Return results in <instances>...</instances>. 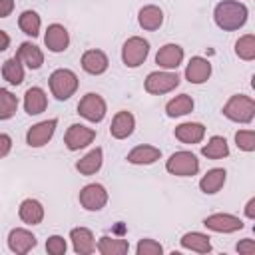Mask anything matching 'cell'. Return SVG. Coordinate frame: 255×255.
Returning <instances> with one entry per match:
<instances>
[{"label": "cell", "instance_id": "1f68e13d", "mask_svg": "<svg viewBox=\"0 0 255 255\" xmlns=\"http://www.w3.org/2000/svg\"><path fill=\"white\" fill-rule=\"evenodd\" d=\"M40 24H42V20H40V16H38L34 10H24V12L20 14V18H18L20 30H22L26 36H32V38H36V36L40 34Z\"/></svg>", "mask_w": 255, "mask_h": 255}, {"label": "cell", "instance_id": "5b68a950", "mask_svg": "<svg viewBox=\"0 0 255 255\" xmlns=\"http://www.w3.org/2000/svg\"><path fill=\"white\" fill-rule=\"evenodd\" d=\"M149 54V42L141 36H131L124 42V48H122V60L128 68H137L145 62Z\"/></svg>", "mask_w": 255, "mask_h": 255}, {"label": "cell", "instance_id": "74e56055", "mask_svg": "<svg viewBox=\"0 0 255 255\" xmlns=\"http://www.w3.org/2000/svg\"><path fill=\"white\" fill-rule=\"evenodd\" d=\"M237 251L243 255H255V241L253 239H243L237 243Z\"/></svg>", "mask_w": 255, "mask_h": 255}, {"label": "cell", "instance_id": "f546056e", "mask_svg": "<svg viewBox=\"0 0 255 255\" xmlns=\"http://www.w3.org/2000/svg\"><path fill=\"white\" fill-rule=\"evenodd\" d=\"M201 153L207 157V159H223L229 155V145H227V139L221 137V135H213L203 147H201Z\"/></svg>", "mask_w": 255, "mask_h": 255}, {"label": "cell", "instance_id": "b9f144b4", "mask_svg": "<svg viewBox=\"0 0 255 255\" xmlns=\"http://www.w3.org/2000/svg\"><path fill=\"white\" fill-rule=\"evenodd\" d=\"M8 46H10V36L4 30H0V52H4Z\"/></svg>", "mask_w": 255, "mask_h": 255}, {"label": "cell", "instance_id": "44dd1931", "mask_svg": "<svg viewBox=\"0 0 255 255\" xmlns=\"http://www.w3.org/2000/svg\"><path fill=\"white\" fill-rule=\"evenodd\" d=\"M175 137L181 141V143H199L205 135V126L199 124V122H185V124H179L175 128Z\"/></svg>", "mask_w": 255, "mask_h": 255}, {"label": "cell", "instance_id": "2e32d148", "mask_svg": "<svg viewBox=\"0 0 255 255\" xmlns=\"http://www.w3.org/2000/svg\"><path fill=\"white\" fill-rule=\"evenodd\" d=\"M183 62V48L179 44H165L155 54V64L165 70H175Z\"/></svg>", "mask_w": 255, "mask_h": 255}, {"label": "cell", "instance_id": "5bb4252c", "mask_svg": "<svg viewBox=\"0 0 255 255\" xmlns=\"http://www.w3.org/2000/svg\"><path fill=\"white\" fill-rule=\"evenodd\" d=\"M211 76V64L209 60L201 58V56H193L185 68V80L189 84H203L207 82Z\"/></svg>", "mask_w": 255, "mask_h": 255}, {"label": "cell", "instance_id": "7402d4cb", "mask_svg": "<svg viewBox=\"0 0 255 255\" xmlns=\"http://www.w3.org/2000/svg\"><path fill=\"white\" fill-rule=\"evenodd\" d=\"M159 157H161V149L153 147V145H147V143L135 145L128 153V161L133 163V165H149V163H155Z\"/></svg>", "mask_w": 255, "mask_h": 255}, {"label": "cell", "instance_id": "3957f363", "mask_svg": "<svg viewBox=\"0 0 255 255\" xmlns=\"http://www.w3.org/2000/svg\"><path fill=\"white\" fill-rule=\"evenodd\" d=\"M48 84H50L52 96H54L56 100L64 102V100H70V98L76 94L80 82H78V76H76L72 70H68V68H58V70H54V72L50 74Z\"/></svg>", "mask_w": 255, "mask_h": 255}, {"label": "cell", "instance_id": "277c9868", "mask_svg": "<svg viewBox=\"0 0 255 255\" xmlns=\"http://www.w3.org/2000/svg\"><path fill=\"white\" fill-rule=\"evenodd\" d=\"M165 169L171 175L189 177V175H195L199 171V159L195 157V153L181 149V151H175L169 155V159L165 161Z\"/></svg>", "mask_w": 255, "mask_h": 255}, {"label": "cell", "instance_id": "4fadbf2b", "mask_svg": "<svg viewBox=\"0 0 255 255\" xmlns=\"http://www.w3.org/2000/svg\"><path fill=\"white\" fill-rule=\"evenodd\" d=\"M44 44H46V48L50 52L60 54V52H64L68 48L70 34H68V30L62 24H50L48 30H46V34H44Z\"/></svg>", "mask_w": 255, "mask_h": 255}, {"label": "cell", "instance_id": "603a6c76", "mask_svg": "<svg viewBox=\"0 0 255 255\" xmlns=\"http://www.w3.org/2000/svg\"><path fill=\"white\" fill-rule=\"evenodd\" d=\"M18 215H20V219L26 223V225H38V223H42V219H44V207H42V203L38 201V199H24L22 203H20V209H18Z\"/></svg>", "mask_w": 255, "mask_h": 255}, {"label": "cell", "instance_id": "d6a6232c", "mask_svg": "<svg viewBox=\"0 0 255 255\" xmlns=\"http://www.w3.org/2000/svg\"><path fill=\"white\" fill-rule=\"evenodd\" d=\"M18 110V98L6 90L0 88V120H10Z\"/></svg>", "mask_w": 255, "mask_h": 255}, {"label": "cell", "instance_id": "ffe728a7", "mask_svg": "<svg viewBox=\"0 0 255 255\" xmlns=\"http://www.w3.org/2000/svg\"><path fill=\"white\" fill-rule=\"evenodd\" d=\"M46 106H48V96H46V92L42 88L32 86V88L26 90V94H24V110H26L28 116L42 114L46 110Z\"/></svg>", "mask_w": 255, "mask_h": 255}, {"label": "cell", "instance_id": "30bf717a", "mask_svg": "<svg viewBox=\"0 0 255 255\" xmlns=\"http://www.w3.org/2000/svg\"><path fill=\"white\" fill-rule=\"evenodd\" d=\"M56 126H58V120H54V118L34 124L28 129V133H26V143L30 147H42V145H46L52 139V135L56 131Z\"/></svg>", "mask_w": 255, "mask_h": 255}, {"label": "cell", "instance_id": "484cf974", "mask_svg": "<svg viewBox=\"0 0 255 255\" xmlns=\"http://www.w3.org/2000/svg\"><path fill=\"white\" fill-rule=\"evenodd\" d=\"M102 155H104V153H102V147H94V149L88 151L82 159L76 161V169H78L82 175H94V173L100 171V167H102V161H104Z\"/></svg>", "mask_w": 255, "mask_h": 255}, {"label": "cell", "instance_id": "ab89813d", "mask_svg": "<svg viewBox=\"0 0 255 255\" xmlns=\"http://www.w3.org/2000/svg\"><path fill=\"white\" fill-rule=\"evenodd\" d=\"M14 10V0H0V18L10 16Z\"/></svg>", "mask_w": 255, "mask_h": 255}, {"label": "cell", "instance_id": "836d02e7", "mask_svg": "<svg viewBox=\"0 0 255 255\" xmlns=\"http://www.w3.org/2000/svg\"><path fill=\"white\" fill-rule=\"evenodd\" d=\"M235 54L245 60V62H251L255 58V36L253 34H245L241 36L237 42H235Z\"/></svg>", "mask_w": 255, "mask_h": 255}, {"label": "cell", "instance_id": "9a60e30c", "mask_svg": "<svg viewBox=\"0 0 255 255\" xmlns=\"http://www.w3.org/2000/svg\"><path fill=\"white\" fill-rule=\"evenodd\" d=\"M133 128H135V118H133V114L122 110V112H118V114L114 116L112 126H110V133H112V137H116V139H126V137H129V135L133 133Z\"/></svg>", "mask_w": 255, "mask_h": 255}, {"label": "cell", "instance_id": "ac0fdd59", "mask_svg": "<svg viewBox=\"0 0 255 255\" xmlns=\"http://www.w3.org/2000/svg\"><path fill=\"white\" fill-rule=\"evenodd\" d=\"M110 62H108V56L102 52V50H86L82 54V68L84 72L92 74V76H100L108 70Z\"/></svg>", "mask_w": 255, "mask_h": 255}, {"label": "cell", "instance_id": "f35d334b", "mask_svg": "<svg viewBox=\"0 0 255 255\" xmlns=\"http://www.w3.org/2000/svg\"><path fill=\"white\" fill-rule=\"evenodd\" d=\"M12 149V137L8 133H0V159L6 157Z\"/></svg>", "mask_w": 255, "mask_h": 255}, {"label": "cell", "instance_id": "4dcf8cb0", "mask_svg": "<svg viewBox=\"0 0 255 255\" xmlns=\"http://www.w3.org/2000/svg\"><path fill=\"white\" fill-rule=\"evenodd\" d=\"M2 76L8 84L12 86H20L24 82V66L22 62L14 56V58H8L4 64H2Z\"/></svg>", "mask_w": 255, "mask_h": 255}, {"label": "cell", "instance_id": "60d3db41", "mask_svg": "<svg viewBox=\"0 0 255 255\" xmlns=\"http://www.w3.org/2000/svg\"><path fill=\"white\" fill-rule=\"evenodd\" d=\"M245 215H247L249 219H255V197H251V199L247 201V205H245Z\"/></svg>", "mask_w": 255, "mask_h": 255}, {"label": "cell", "instance_id": "ba28073f", "mask_svg": "<svg viewBox=\"0 0 255 255\" xmlns=\"http://www.w3.org/2000/svg\"><path fill=\"white\" fill-rule=\"evenodd\" d=\"M80 205L88 211H100L108 203V191L102 183H88L80 189Z\"/></svg>", "mask_w": 255, "mask_h": 255}, {"label": "cell", "instance_id": "6da1fadb", "mask_svg": "<svg viewBox=\"0 0 255 255\" xmlns=\"http://www.w3.org/2000/svg\"><path fill=\"white\" fill-rule=\"evenodd\" d=\"M247 16H249L247 6L237 0H221L213 10L215 24L225 32H233V30H239L241 26H245Z\"/></svg>", "mask_w": 255, "mask_h": 255}, {"label": "cell", "instance_id": "d4e9b609", "mask_svg": "<svg viewBox=\"0 0 255 255\" xmlns=\"http://www.w3.org/2000/svg\"><path fill=\"white\" fill-rule=\"evenodd\" d=\"M137 22H139V26H141L143 30H157V28H161V24H163V12H161V8L155 6V4H147V6H143V8L139 10Z\"/></svg>", "mask_w": 255, "mask_h": 255}, {"label": "cell", "instance_id": "f1b7e54d", "mask_svg": "<svg viewBox=\"0 0 255 255\" xmlns=\"http://www.w3.org/2000/svg\"><path fill=\"white\" fill-rule=\"evenodd\" d=\"M189 112H193V100L189 94H179L173 100H169L165 104V114L169 118H179V116H187Z\"/></svg>", "mask_w": 255, "mask_h": 255}, {"label": "cell", "instance_id": "8992f818", "mask_svg": "<svg viewBox=\"0 0 255 255\" xmlns=\"http://www.w3.org/2000/svg\"><path fill=\"white\" fill-rule=\"evenodd\" d=\"M177 86H179V76L175 72H149L143 82L145 92L153 94V96L167 94V92L175 90Z\"/></svg>", "mask_w": 255, "mask_h": 255}, {"label": "cell", "instance_id": "9c48e42d", "mask_svg": "<svg viewBox=\"0 0 255 255\" xmlns=\"http://www.w3.org/2000/svg\"><path fill=\"white\" fill-rule=\"evenodd\" d=\"M94 139H96V129L86 128L82 124H72L64 135V143L70 151H78V149L90 145Z\"/></svg>", "mask_w": 255, "mask_h": 255}, {"label": "cell", "instance_id": "e575fe53", "mask_svg": "<svg viewBox=\"0 0 255 255\" xmlns=\"http://www.w3.org/2000/svg\"><path fill=\"white\" fill-rule=\"evenodd\" d=\"M235 143L243 151H253L255 149V131L253 129H239L235 133Z\"/></svg>", "mask_w": 255, "mask_h": 255}, {"label": "cell", "instance_id": "d6986e66", "mask_svg": "<svg viewBox=\"0 0 255 255\" xmlns=\"http://www.w3.org/2000/svg\"><path fill=\"white\" fill-rule=\"evenodd\" d=\"M16 58L22 62V66H26L30 70H38L44 64L42 50L36 44H32V42H22L20 48H18V52H16Z\"/></svg>", "mask_w": 255, "mask_h": 255}, {"label": "cell", "instance_id": "7c38bea8", "mask_svg": "<svg viewBox=\"0 0 255 255\" xmlns=\"http://www.w3.org/2000/svg\"><path fill=\"white\" fill-rule=\"evenodd\" d=\"M36 243H38V241H36L34 233L28 231V229H24V227H16V229H12L10 235H8V247H10V251L16 253V255L28 253L30 249L36 247Z\"/></svg>", "mask_w": 255, "mask_h": 255}, {"label": "cell", "instance_id": "cb8c5ba5", "mask_svg": "<svg viewBox=\"0 0 255 255\" xmlns=\"http://www.w3.org/2000/svg\"><path fill=\"white\" fill-rule=\"evenodd\" d=\"M225 177H227V171H225L223 167H213V169H209V171L199 179V189H201L203 193H207V195H213V193H217V191L223 187Z\"/></svg>", "mask_w": 255, "mask_h": 255}, {"label": "cell", "instance_id": "83f0119b", "mask_svg": "<svg viewBox=\"0 0 255 255\" xmlns=\"http://www.w3.org/2000/svg\"><path fill=\"white\" fill-rule=\"evenodd\" d=\"M98 251L102 255H126L129 251V243L126 239L104 235V237L98 239Z\"/></svg>", "mask_w": 255, "mask_h": 255}, {"label": "cell", "instance_id": "d590c367", "mask_svg": "<svg viewBox=\"0 0 255 255\" xmlns=\"http://www.w3.org/2000/svg\"><path fill=\"white\" fill-rule=\"evenodd\" d=\"M137 255H161L163 247L155 241V239H139L137 247H135Z\"/></svg>", "mask_w": 255, "mask_h": 255}, {"label": "cell", "instance_id": "52a82bcc", "mask_svg": "<svg viewBox=\"0 0 255 255\" xmlns=\"http://www.w3.org/2000/svg\"><path fill=\"white\" fill-rule=\"evenodd\" d=\"M106 112H108V108H106L104 98H102L100 94H94V92L86 94V96L80 100V104H78V114H80L84 120L94 122V124L102 122V120L106 118Z\"/></svg>", "mask_w": 255, "mask_h": 255}, {"label": "cell", "instance_id": "8fae6325", "mask_svg": "<svg viewBox=\"0 0 255 255\" xmlns=\"http://www.w3.org/2000/svg\"><path fill=\"white\" fill-rule=\"evenodd\" d=\"M203 225L215 233H235L243 229V221L231 213H213L203 219Z\"/></svg>", "mask_w": 255, "mask_h": 255}, {"label": "cell", "instance_id": "4316f807", "mask_svg": "<svg viewBox=\"0 0 255 255\" xmlns=\"http://www.w3.org/2000/svg\"><path fill=\"white\" fill-rule=\"evenodd\" d=\"M181 247L183 249H189V251H195V253H209L211 251V241L205 233H199V231H189L185 233L181 239H179Z\"/></svg>", "mask_w": 255, "mask_h": 255}, {"label": "cell", "instance_id": "e0dca14e", "mask_svg": "<svg viewBox=\"0 0 255 255\" xmlns=\"http://www.w3.org/2000/svg\"><path fill=\"white\" fill-rule=\"evenodd\" d=\"M70 239L74 245V251L78 255H90L96 251V241H94V233L88 227H74L70 231Z\"/></svg>", "mask_w": 255, "mask_h": 255}, {"label": "cell", "instance_id": "8d00e7d4", "mask_svg": "<svg viewBox=\"0 0 255 255\" xmlns=\"http://www.w3.org/2000/svg\"><path fill=\"white\" fill-rule=\"evenodd\" d=\"M66 249H68V245H66V239H64V237H60V235L48 237V241H46V251H48L50 255H64Z\"/></svg>", "mask_w": 255, "mask_h": 255}, {"label": "cell", "instance_id": "7a4b0ae2", "mask_svg": "<svg viewBox=\"0 0 255 255\" xmlns=\"http://www.w3.org/2000/svg\"><path fill=\"white\" fill-rule=\"evenodd\" d=\"M223 116L237 124H251L255 118V102L245 94L231 96L223 106Z\"/></svg>", "mask_w": 255, "mask_h": 255}]
</instances>
